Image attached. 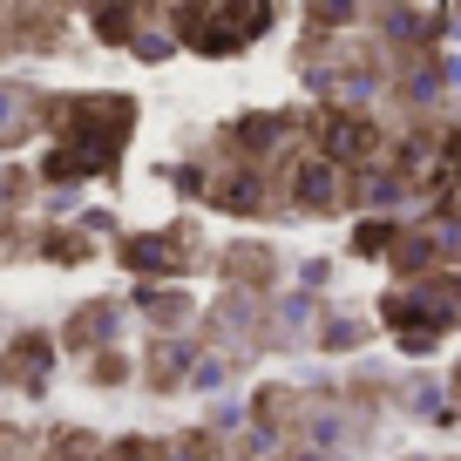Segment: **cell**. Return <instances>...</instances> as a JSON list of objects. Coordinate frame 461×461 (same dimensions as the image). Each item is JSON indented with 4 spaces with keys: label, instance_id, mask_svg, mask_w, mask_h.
I'll use <instances>...</instances> for the list:
<instances>
[{
    "label": "cell",
    "instance_id": "4",
    "mask_svg": "<svg viewBox=\"0 0 461 461\" xmlns=\"http://www.w3.org/2000/svg\"><path fill=\"white\" fill-rule=\"evenodd\" d=\"M387 238H393L387 224H366V230H360V251H380V245H387Z\"/></svg>",
    "mask_w": 461,
    "mask_h": 461
},
{
    "label": "cell",
    "instance_id": "3",
    "mask_svg": "<svg viewBox=\"0 0 461 461\" xmlns=\"http://www.w3.org/2000/svg\"><path fill=\"white\" fill-rule=\"evenodd\" d=\"M461 184V136H447V149H441V190H455Z\"/></svg>",
    "mask_w": 461,
    "mask_h": 461
},
{
    "label": "cell",
    "instance_id": "1",
    "mask_svg": "<svg viewBox=\"0 0 461 461\" xmlns=\"http://www.w3.org/2000/svg\"><path fill=\"white\" fill-rule=\"evenodd\" d=\"M319 136H326V149L339 163H353V157H366V149H374V130H366V122H353V115H326V122H319Z\"/></svg>",
    "mask_w": 461,
    "mask_h": 461
},
{
    "label": "cell",
    "instance_id": "2",
    "mask_svg": "<svg viewBox=\"0 0 461 461\" xmlns=\"http://www.w3.org/2000/svg\"><path fill=\"white\" fill-rule=\"evenodd\" d=\"M299 197H305V203H332V176H326V170H305V176H299Z\"/></svg>",
    "mask_w": 461,
    "mask_h": 461
}]
</instances>
